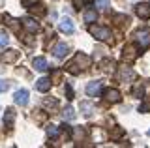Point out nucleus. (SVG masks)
Instances as JSON below:
<instances>
[{
    "label": "nucleus",
    "mask_w": 150,
    "mask_h": 148,
    "mask_svg": "<svg viewBox=\"0 0 150 148\" xmlns=\"http://www.w3.org/2000/svg\"><path fill=\"white\" fill-rule=\"evenodd\" d=\"M135 58H137V47L135 45H126L122 49V60L124 62H133Z\"/></svg>",
    "instance_id": "nucleus-3"
},
{
    "label": "nucleus",
    "mask_w": 150,
    "mask_h": 148,
    "mask_svg": "<svg viewBox=\"0 0 150 148\" xmlns=\"http://www.w3.org/2000/svg\"><path fill=\"white\" fill-rule=\"evenodd\" d=\"M148 137H150V129H148Z\"/></svg>",
    "instance_id": "nucleus-34"
},
{
    "label": "nucleus",
    "mask_w": 150,
    "mask_h": 148,
    "mask_svg": "<svg viewBox=\"0 0 150 148\" xmlns=\"http://www.w3.org/2000/svg\"><path fill=\"white\" fill-rule=\"evenodd\" d=\"M105 101H109V103H118L120 98H122V94H120V90H116V88H109V90H105Z\"/></svg>",
    "instance_id": "nucleus-5"
},
{
    "label": "nucleus",
    "mask_w": 150,
    "mask_h": 148,
    "mask_svg": "<svg viewBox=\"0 0 150 148\" xmlns=\"http://www.w3.org/2000/svg\"><path fill=\"white\" fill-rule=\"evenodd\" d=\"M8 88H9V82L4 81V79H0V94H2V92H6Z\"/></svg>",
    "instance_id": "nucleus-30"
},
{
    "label": "nucleus",
    "mask_w": 150,
    "mask_h": 148,
    "mask_svg": "<svg viewBox=\"0 0 150 148\" xmlns=\"http://www.w3.org/2000/svg\"><path fill=\"white\" fill-rule=\"evenodd\" d=\"M30 10H32V13H34V15H36V13H38V15H45V10H43L41 6H36V4H34V8H30Z\"/></svg>",
    "instance_id": "nucleus-29"
},
{
    "label": "nucleus",
    "mask_w": 150,
    "mask_h": 148,
    "mask_svg": "<svg viewBox=\"0 0 150 148\" xmlns=\"http://www.w3.org/2000/svg\"><path fill=\"white\" fill-rule=\"evenodd\" d=\"M51 82H53L51 79H47V77H41V79L36 81V88L40 90V92H47V90L51 88Z\"/></svg>",
    "instance_id": "nucleus-14"
},
{
    "label": "nucleus",
    "mask_w": 150,
    "mask_h": 148,
    "mask_svg": "<svg viewBox=\"0 0 150 148\" xmlns=\"http://www.w3.org/2000/svg\"><path fill=\"white\" fill-rule=\"evenodd\" d=\"M34 68L38 69V71H45L49 66H47V60H45V58L38 56V58H34Z\"/></svg>",
    "instance_id": "nucleus-16"
},
{
    "label": "nucleus",
    "mask_w": 150,
    "mask_h": 148,
    "mask_svg": "<svg viewBox=\"0 0 150 148\" xmlns=\"http://www.w3.org/2000/svg\"><path fill=\"white\" fill-rule=\"evenodd\" d=\"M36 2H38V0H23V4H25V6H34Z\"/></svg>",
    "instance_id": "nucleus-33"
},
{
    "label": "nucleus",
    "mask_w": 150,
    "mask_h": 148,
    "mask_svg": "<svg viewBox=\"0 0 150 148\" xmlns=\"http://www.w3.org/2000/svg\"><path fill=\"white\" fill-rule=\"evenodd\" d=\"M8 45H9V36L6 34V32H0V47L6 49Z\"/></svg>",
    "instance_id": "nucleus-21"
},
{
    "label": "nucleus",
    "mask_w": 150,
    "mask_h": 148,
    "mask_svg": "<svg viewBox=\"0 0 150 148\" xmlns=\"http://www.w3.org/2000/svg\"><path fill=\"white\" fill-rule=\"evenodd\" d=\"M135 13H137L141 19H148L150 17V6L148 4H137L135 6Z\"/></svg>",
    "instance_id": "nucleus-12"
},
{
    "label": "nucleus",
    "mask_w": 150,
    "mask_h": 148,
    "mask_svg": "<svg viewBox=\"0 0 150 148\" xmlns=\"http://www.w3.org/2000/svg\"><path fill=\"white\" fill-rule=\"evenodd\" d=\"M68 71L73 73V75H79V73H81V68H79L75 62H71V64H68Z\"/></svg>",
    "instance_id": "nucleus-25"
},
{
    "label": "nucleus",
    "mask_w": 150,
    "mask_h": 148,
    "mask_svg": "<svg viewBox=\"0 0 150 148\" xmlns=\"http://www.w3.org/2000/svg\"><path fill=\"white\" fill-rule=\"evenodd\" d=\"M13 101H15L17 105H21V107H25L28 103V92L23 88V90H17L15 94H13Z\"/></svg>",
    "instance_id": "nucleus-6"
},
{
    "label": "nucleus",
    "mask_w": 150,
    "mask_h": 148,
    "mask_svg": "<svg viewBox=\"0 0 150 148\" xmlns=\"http://www.w3.org/2000/svg\"><path fill=\"white\" fill-rule=\"evenodd\" d=\"M143 94H144V86L141 85V82H137V85L133 86V96H135V98H141Z\"/></svg>",
    "instance_id": "nucleus-22"
},
{
    "label": "nucleus",
    "mask_w": 150,
    "mask_h": 148,
    "mask_svg": "<svg viewBox=\"0 0 150 148\" xmlns=\"http://www.w3.org/2000/svg\"><path fill=\"white\" fill-rule=\"evenodd\" d=\"M13 124H15V111L6 109V114H4V126H6L8 129H11Z\"/></svg>",
    "instance_id": "nucleus-11"
},
{
    "label": "nucleus",
    "mask_w": 150,
    "mask_h": 148,
    "mask_svg": "<svg viewBox=\"0 0 150 148\" xmlns=\"http://www.w3.org/2000/svg\"><path fill=\"white\" fill-rule=\"evenodd\" d=\"M135 41H137V45H141V47H148L150 45V30L143 28V30H137L133 34Z\"/></svg>",
    "instance_id": "nucleus-2"
},
{
    "label": "nucleus",
    "mask_w": 150,
    "mask_h": 148,
    "mask_svg": "<svg viewBox=\"0 0 150 148\" xmlns=\"http://www.w3.org/2000/svg\"><path fill=\"white\" fill-rule=\"evenodd\" d=\"M115 21H116V25H120V26H124V25L129 23V19L126 15H115Z\"/></svg>",
    "instance_id": "nucleus-26"
},
{
    "label": "nucleus",
    "mask_w": 150,
    "mask_h": 148,
    "mask_svg": "<svg viewBox=\"0 0 150 148\" xmlns=\"http://www.w3.org/2000/svg\"><path fill=\"white\" fill-rule=\"evenodd\" d=\"M58 28L64 32V34H71V32L75 30L73 28V23H71V19H68V17H62L60 19V23H58Z\"/></svg>",
    "instance_id": "nucleus-8"
},
{
    "label": "nucleus",
    "mask_w": 150,
    "mask_h": 148,
    "mask_svg": "<svg viewBox=\"0 0 150 148\" xmlns=\"http://www.w3.org/2000/svg\"><path fill=\"white\" fill-rule=\"evenodd\" d=\"M60 79H62V71H60V69H56V71L53 73V79H51V81H53V82H58Z\"/></svg>",
    "instance_id": "nucleus-31"
},
{
    "label": "nucleus",
    "mask_w": 150,
    "mask_h": 148,
    "mask_svg": "<svg viewBox=\"0 0 150 148\" xmlns=\"http://www.w3.org/2000/svg\"><path fill=\"white\" fill-rule=\"evenodd\" d=\"M94 6L98 10H107L109 8V0H94Z\"/></svg>",
    "instance_id": "nucleus-23"
},
{
    "label": "nucleus",
    "mask_w": 150,
    "mask_h": 148,
    "mask_svg": "<svg viewBox=\"0 0 150 148\" xmlns=\"http://www.w3.org/2000/svg\"><path fill=\"white\" fill-rule=\"evenodd\" d=\"M43 105H45V109H56V107H58V101H56L54 98L53 99H45Z\"/></svg>",
    "instance_id": "nucleus-27"
},
{
    "label": "nucleus",
    "mask_w": 150,
    "mask_h": 148,
    "mask_svg": "<svg viewBox=\"0 0 150 148\" xmlns=\"http://www.w3.org/2000/svg\"><path fill=\"white\" fill-rule=\"evenodd\" d=\"M118 79L122 81V82H131V81H133L135 79V73H133V69H131V68H120L118 69Z\"/></svg>",
    "instance_id": "nucleus-4"
},
{
    "label": "nucleus",
    "mask_w": 150,
    "mask_h": 148,
    "mask_svg": "<svg viewBox=\"0 0 150 148\" xmlns=\"http://www.w3.org/2000/svg\"><path fill=\"white\" fill-rule=\"evenodd\" d=\"M109 135H111V139H115V141H118V139H120L122 135H124V129L116 126V128H112L111 131H109Z\"/></svg>",
    "instance_id": "nucleus-18"
},
{
    "label": "nucleus",
    "mask_w": 150,
    "mask_h": 148,
    "mask_svg": "<svg viewBox=\"0 0 150 148\" xmlns=\"http://www.w3.org/2000/svg\"><path fill=\"white\" fill-rule=\"evenodd\" d=\"M81 109L84 111V114L88 116V114H90V111H92V103H88V101H83V103H81Z\"/></svg>",
    "instance_id": "nucleus-28"
},
{
    "label": "nucleus",
    "mask_w": 150,
    "mask_h": 148,
    "mask_svg": "<svg viewBox=\"0 0 150 148\" xmlns=\"http://www.w3.org/2000/svg\"><path fill=\"white\" fill-rule=\"evenodd\" d=\"M75 2V8H81V6H84V4L88 2V0H73Z\"/></svg>",
    "instance_id": "nucleus-32"
},
{
    "label": "nucleus",
    "mask_w": 150,
    "mask_h": 148,
    "mask_svg": "<svg viewBox=\"0 0 150 148\" xmlns=\"http://www.w3.org/2000/svg\"><path fill=\"white\" fill-rule=\"evenodd\" d=\"M21 23H23V26H25L28 32H32V34H34V32H38V28H40V25H38L36 19H32V17H25Z\"/></svg>",
    "instance_id": "nucleus-10"
},
{
    "label": "nucleus",
    "mask_w": 150,
    "mask_h": 148,
    "mask_svg": "<svg viewBox=\"0 0 150 148\" xmlns=\"http://www.w3.org/2000/svg\"><path fill=\"white\" fill-rule=\"evenodd\" d=\"M62 116H64V120H68V122H69V120H73V118H75V111H73V107H66Z\"/></svg>",
    "instance_id": "nucleus-20"
},
{
    "label": "nucleus",
    "mask_w": 150,
    "mask_h": 148,
    "mask_svg": "<svg viewBox=\"0 0 150 148\" xmlns=\"http://www.w3.org/2000/svg\"><path fill=\"white\" fill-rule=\"evenodd\" d=\"M4 62H8V64H11V62H15V60L19 58V53L15 49H9V51H6V53H4Z\"/></svg>",
    "instance_id": "nucleus-15"
},
{
    "label": "nucleus",
    "mask_w": 150,
    "mask_h": 148,
    "mask_svg": "<svg viewBox=\"0 0 150 148\" xmlns=\"http://www.w3.org/2000/svg\"><path fill=\"white\" fill-rule=\"evenodd\" d=\"M58 131H60L58 126H53V124L47 126V135H49V137H56V135H58Z\"/></svg>",
    "instance_id": "nucleus-24"
},
{
    "label": "nucleus",
    "mask_w": 150,
    "mask_h": 148,
    "mask_svg": "<svg viewBox=\"0 0 150 148\" xmlns=\"http://www.w3.org/2000/svg\"><path fill=\"white\" fill-rule=\"evenodd\" d=\"M83 17H84V21L86 23H94L96 21V17H98V11L96 10H86L83 13Z\"/></svg>",
    "instance_id": "nucleus-17"
},
{
    "label": "nucleus",
    "mask_w": 150,
    "mask_h": 148,
    "mask_svg": "<svg viewBox=\"0 0 150 148\" xmlns=\"http://www.w3.org/2000/svg\"><path fill=\"white\" fill-rule=\"evenodd\" d=\"M90 34L100 41H111V38H112L111 30L107 26H90Z\"/></svg>",
    "instance_id": "nucleus-1"
},
{
    "label": "nucleus",
    "mask_w": 150,
    "mask_h": 148,
    "mask_svg": "<svg viewBox=\"0 0 150 148\" xmlns=\"http://www.w3.org/2000/svg\"><path fill=\"white\" fill-rule=\"evenodd\" d=\"M100 92H101V82L100 81H92V82H88V85H86V94L88 96H92V98H94V96H98Z\"/></svg>",
    "instance_id": "nucleus-9"
},
{
    "label": "nucleus",
    "mask_w": 150,
    "mask_h": 148,
    "mask_svg": "<svg viewBox=\"0 0 150 148\" xmlns=\"http://www.w3.org/2000/svg\"><path fill=\"white\" fill-rule=\"evenodd\" d=\"M75 64H77L81 69H86V68H90V64H92V60H90V56H86V54H81L79 53L77 56H75V60H73Z\"/></svg>",
    "instance_id": "nucleus-7"
},
{
    "label": "nucleus",
    "mask_w": 150,
    "mask_h": 148,
    "mask_svg": "<svg viewBox=\"0 0 150 148\" xmlns=\"http://www.w3.org/2000/svg\"><path fill=\"white\" fill-rule=\"evenodd\" d=\"M84 137H86V133H84L83 128H75L73 129V139H75V141H83Z\"/></svg>",
    "instance_id": "nucleus-19"
},
{
    "label": "nucleus",
    "mask_w": 150,
    "mask_h": 148,
    "mask_svg": "<svg viewBox=\"0 0 150 148\" xmlns=\"http://www.w3.org/2000/svg\"><path fill=\"white\" fill-rule=\"evenodd\" d=\"M53 54H54L56 58L66 56V54H68V45H66V43H56L54 47H53Z\"/></svg>",
    "instance_id": "nucleus-13"
}]
</instances>
